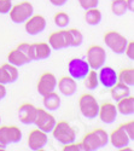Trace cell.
I'll use <instances>...</instances> for the list:
<instances>
[{"mask_svg":"<svg viewBox=\"0 0 134 151\" xmlns=\"http://www.w3.org/2000/svg\"><path fill=\"white\" fill-rule=\"evenodd\" d=\"M51 133L54 139L63 145L74 143L76 139V131L67 121L56 122V126Z\"/></svg>","mask_w":134,"mask_h":151,"instance_id":"6da1fadb","label":"cell"},{"mask_svg":"<svg viewBox=\"0 0 134 151\" xmlns=\"http://www.w3.org/2000/svg\"><path fill=\"white\" fill-rule=\"evenodd\" d=\"M79 108H80L81 114L86 119L94 120L95 117H98L99 103L97 102V99L92 94L90 93L82 94L79 99Z\"/></svg>","mask_w":134,"mask_h":151,"instance_id":"7a4b0ae2","label":"cell"},{"mask_svg":"<svg viewBox=\"0 0 134 151\" xmlns=\"http://www.w3.org/2000/svg\"><path fill=\"white\" fill-rule=\"evenodd\" d=\"M34 14V6L29 1H22L11 7L9 15L11 21L16 24H22Z\"/></svg>","mask_w":134,"mask_h":151,"instance_id":"3957f363","label":"cell"},{"mask_svg":"<svg viewBox=\"0 0 134 151\" xmlns=\"http://www.w3.org/2000/svg\"><path fill=\"white\" fill-rule=\"evenodd\" d=\"M104 44L111 50L116 55H122L125 53L126 46L128 44L127 37L120 34L118 32L110 30L104 34Z\"/></svg>","mask_w":134,"mask_h":151,"instance_id":"277c9868","label":"cell"},{"mask_svg":"<svg viewBox=\"0 0 134 151\" xmlns=\"http://www.w3.org/2000/svg\"><path fill=\"white\" fill-rule=\"evenodd\" d=\"M56 119L48 110L38 108L36 109V116L34 120V124L38 127L40 131L45 133H51L56 126Z\"/></svg>","mask_w":134,"mask_h":151,"instance_id":"5b68a950","label":"cell"},{"mask_svg":"<svg viewBox=\"0 0 134 151\" xmlns=\"http://www.w3.org/2000/svg\"><path fill=\"white\" fill-rule=\"evenodd\" d=\"M91 70L90 65L86 59L82 58H71L68 63V71L69 76H71L76 81H81L86 78V75Z\"/></svg>","mask_w":134,"mask_h":151,"instance_id":"8992f818","label":"cell"},{"mask_svg":"<svg viewBox=\"0 0 134 151\" xmlns=\"http://www.w3.org/2000/svg\"><path fill=\"white\" fill-rule=\"evenodd\" d=\"M86 60L88 65L93 70L100 69L106 60V52L105 50L99 45H93L87 50L86 53Z\"/></svg>","mask_w":134,"mask_h":151,"instance_id":"52a82bcc","label":"cell"},{"mask_svg":"<svg viewBox=\"0 0 134 151\" xmlns=\"http://www.w3.org/2000/svg\"><path fill=\"white\" fill-rule=\"evenodd\" d=\"M57 88V78L56 75L50 73V71H46L44 73L39 81H38V85H36V91L40 96H46L48 93L53 92L54 90Z\"/></svg>","mask_w":134,"mask_h":151,"instance_id":"ba28073f","label":"cell"},{"mask_svg":"<svg viewBox=\"0 0 134 151\" xmlns=\"http://www.w3.org/2000/svg\"><path fill=\"white\" fill-rule=\"evenodd\" d=\"M48 45L52 50H64L70 47V35L68 30H57L48 36Z\"/></svg>","mask_w":134,"mask_h":151,"instance_id":"9c48e42d","label":"cell"},{"mask_svg":"<svg viewBox=\"0 0 134 151\" xmlns=\"http://www.w3.org/2000/svg\"><path fill=\"white\" fill-rule=\"evenodd\" d=\"M22 139V131L16 126H0V140L4 144H17Z\"/></svg>","mask_w":134,"mask_h":151,"instance_id":"30bf717a","label":"cell"},{"mask_svg":"<svg viewBox=\"0 0 134 151\" xmlns=\"http://www.w3.org/2000/svg\"><path fill=\"white\" fill-rule=\"evenodd\" d=\"M46 18L41 15H33L24 22V29L29 35H38L46 28Z\"/></svg>","mask_w":134,"mask_h":151,"instance_id":"8fae6325","label":"cell"},{"mask_svg":"<svg viewBox=\"0 0 134 151\" xmlns=\"http://www.w3.org/2000/svg\"><path fill=\"white\" fill-rule=\"evenodd\" d=\"M51 46L48 42H34L29 47L30 60H44L51 56Z\"/></svg>","mask_w":134,"mask_h":151,"instance_id":"7c38bea8","label":"cell"},{"mask_svg":"<svg viewBox=\"0 0 134 151\" xmlns=\"http://www.w3.org/2000/svg\"><path fill=\"white\" fill-rule=\"evenodd\" d=\"M48 142L47 133L40 131L39 128H35L29 133L28 137V146L33 151H39L42 150Z\"/></svg>","mask_w":134,"mask_h":151,"instance_id":"4fadbf2b","label":"cell"},{"mask_svg":"<svg viewBox=\"0 0 134 151\" xmlns=\"http://www.w3.org/2000/svg\"><path fill=\"white\" fill-rule=\"evenodd\" d=\"M117 109L116 105H114L113 103H103L102 105H99V112H98V116L99 120L105 123V124H111L116 121L117 119Z\"/></svg>","mask_w":134,"mask_h":151,"instance_id":"5bb4252c","label":"cell"},{"mask_svg":"<svg viewBox=\"0 0 134 151\" xmlns=\"http://www.w3.org/2000/svg\"><path fill=\"white\" fill-rule=\"evenodd\" d=\"M98 74V80L105 88H111V87L117 82V73L111 67H102Z\"/></svg>","mask_w":134,"mask_h":151,"instance_id":"9a60e30c","label":"cell"},{"mask_svg":"<svg viewBox=\"0 0 134 151\" xmlns=\"http://www.w3.org/2000/svg\"><path fill=\"white\" fill-rule=\"evenodd\" d=\"M109 140H110L111 145L117 150H121V149L128 146L130 143L129 137L126 134V132L122 129L121 126L111 132V134L109 135Z\"/></svg>","mask_w":134,"mask_h":151,"instance_id":"2e32d148","label":"cell"},{"mask_svg":"<svg viewBox=\"0 0 134 151\" xmlns=\"http://www.w3.org/2000/svg\"><path fill=\"white\" fill-rule=\"evenodd\" d=\"M36 106L30 103H24L18 108V120L23 124H34L36 116Z\"/></svg>","mask_w":134,"mask_h":151,"instance_id":"e0dca14e","label":"cell"},{"mask_svg":"<svg viewBox=\"0 0 134 151\" xmlns=\"http://www.w3.org/2000/svg\"><path fill=\"white\" fill-rule=\"evenodd\" d=\"M57 88L60 92V94H63L65 97H70L72 94H75L77 90L76 80H74L71 76H63L59 81H57Z\"/></svg>","mask_w":134,"mask_h":151,"instance_id":"ac0fdd59","label":"cell"},{"mask_svg":"<svg viewBox=\"0 0 134 151\" xmlns=\"http://www.w3.org/2000/svg\"><path fill=\"white\" fill-rule=\"evenodd\" d=\"M81 144H82V147H83L85 151H95V150H99V149L103 147L98 135L95 134L94 131L85 134Z\"/></svg>","mask_w":134,"mask_h":151,"instance_id":"d6986e66","label":"cell"},{"mask_svg":"<svg viewBox=\"0 0 134 151\" xmlns=\"http://www.w3.org/2000/svg\"><path fill=\"white\" fill-rule=\"evenodd\" d=\"M117 112H120L121 115L125 116H130L134 114V97L130 94L128 97H125L122 99L117 100V105H116Z\"/></svg>","mask_w":134,"mask_h":151,"instance_id":"ffe728a7","label":"cell"},{"mask_svg":"<svg viewBox=\"0 0 134 151\" xmlns=\"http://www.w3.org/2000/svg\"><path fill=\"white\" fill-rule=\"evenodd\" d=\"M29 62H32V60L24 53H22L17 47L15 50H12L11 52H9V55H7V63H10V64L15 65L17 68L28 64Z\"/></svg>","mask_w":134,"mask_h":151,"instance_id":"44dd1931","label":"cell"},{"mask_svg":"<svg viewBox=\"0 0 134 151\" xmlns=\"http://www.w3.org/2000/svg\"><path fill=\"white\" fill-rule=\"evenodd\" d=\"M110 90V94H111V98L115 100V102H117V100L122 99L125 97H128L130 94V87H128L127 85L122 83V82H116Z\"/></svg>","mask_w":134,"mask_h":151,"instance_id":"7402d4cb","label":"cell"},{"mask_svg":"<svg viewBox=\"0 0 134 151\" xmlns=\"http://www.w3.org/2000/svg\"><path fill=\"white\" fill-rule=\"evenodd\" d=\"M42 103L46 110L48 111H54L60 106V97L58 93H56L54 91L48 93L46 96H44L42 98Z\"/></svg>","mask_w":134,"mask_h":151,"instance_id":"603a6c76","label":"cell"},{"mask_svg":"<svg viewBox=\"0 0 134 151\" xmlns=\"http://www.w3.org/2000/svg\"><path fill=\"white\" fill-rule=\"evenodd\" d=\"M85 21L90 26H98L102 22V12L98 7L87 9L85 12Z\"/></svg>","mask_w":134,"mask_h":151,"instance_id":"cb8c5ba5","label":"cell"},{"mask_svg":"<svg viewBox=\"0 0 134 151\" xmlns=\"http://www.w3.org/2000/svg\"><path fill=\"white\" fill-rule=\"evenodd\" d=\"M117 81L127 85L128 87L134 86V69L133 68H125L120 70L117 74Z\"/></svg>","mask_w":134,"mask_h":151,"instance_id":"d4e9b609","label":"cell"},{"mask_svg":"<svg viewBox=\"0 0 134 151\" xmlns=\"http://www.w3.org/2000/svg\"><path fill=\"white\" fill-rule=\"evenodd\" d=\"M83 83H85V87L91 91L95 90L97 87H98L99 85V80H98V73H97V70H93L91 69L88 71V74L86 75V78L83 79Z\"/></svg>","mask_w":134,"mask_h":151,"instance_id":"484cf974","label":"cell"},{"mask_svg":"<svg viewBox=\"0 0 134 151\" xmlns=\"http://www.w3.org/2000/svg\"><path fill=\"white\" fill-rule=\"evenodd\" d=\"M70 35V47H79L83 42V35L82 33L76 28L68 29Z\"/></svg>","mask_w":134,"mask_h":151,"instance_id":"4316f807","label":"cell"},{"mask_svg":"<svg viewBox=\"0 0 134 151\" xmlns=\"http://www.w3.org/2000/svg\"><path fill=\"white\" fill-rule=\"evenodd\" d=\"M111 11L116 16H123L128 11L126 0H113L111 3Z\"/></svg>","mask_w":134,"mask_h":151,"instance_id":"83f0119b","label":"cell"},{"mask_svg":"<svg viewBox=\"0 0 134 151\" xmlns=\"http://www.w3.org/2000/svg\"><path fill=\"white\" fill-rule=\"evenodd\" d=\"M1 67L4 68V70H5L6 75H7L9 82H10V83L16 82L17 79H18V75H19V74H18V69H17V67L10 64V63H4Z\"/></svg>","mask_w":134,"mask_h":151,"instance_id":"f1b7e54d","label":"cell"},{"mask_svg":"<svg viewBox=\"0 0 134 151\" xmlns=\"http://www.w3.org/2000/svg\"><path fill=\"white\" fill-rule=\"evenodd\" d=\"M53 21H54V24L58 28L64 29V28L68 27V24L70 22V17H69L68 14H65V12H57V14L54 15Z\"/></svg>","mask_w":134,"mask_h":151,"instance_id":"f546056e","label":"cell"},{"mask_svg":"<svg viewBox=\"0 0 134 151\" xmlns=\"http://www.w3.org/2000/svg\"><path fill=\"white\" fill-rule=\"evenodd\" d=\"M121 127H122V129L129 137V139L133 140L134 139V121L130 120V121H128L126 123H122V124H121Z\"/></svg>","mask_w":134,"mask_h":151,"instance_id":"4dcf8cb0","label":"cell"},{"mask_svg":"<svg viewBox=\"0 0 134 151\" xmlns=\"http://www.w3.org/2000/svg\"><path fill=\"white\" fill-rule=\"evenodd\" d=\"M94 132H95L97 135H98V138H99V140H100L103 147L106 146L109 144V134L106 133V131L103 129V128H97V129H94Z\"/></svg>","mask_w":134,"mask_h":151,"instance_id":"1f68e13d","label":"cell"},{"mask_svg":"<svg viewBox=\"0 0 134 151\" xmlns=\"http://www.w3.org/2000/svg\"><path fill=\"white\" fill-rule=\"evenodd\" d=\"M80 6L83 10H87V9H92V7H98L99 4V0H77Z\"/></svg>","mask_w":134,"mask_h":151,"instance_id":"d6a6232c","label":"cell"},{"mask_svg":"<svg viewBox=\"0 0 134 151\" xmlns=\"http://www.w3.org/2000/svg\"><path fill=\"white\" fill-rule=\"evenodd\" d=\"M12 7V0H0V14L6 15Z\"/></svg>","mask_w":134,"mask_h":151,"instance_id":"836d02e7","label":"cell"},{"mask_svg":"<svg viewBox=\"0 0 134 151\" xmlns=\"http://www.w3.org/2000/svg\"><path fill=\"white\" fill-rule=\"evenodd\" d=\"M82 144L81 143H70V144H65L63 146V151H82Z\"/></svg>","mask_w":134,"mask_h":151,"instance_id":"e575fe53","label":"cell"},{"mask_svg":"<svg viewBox=\"0 0 134 151\" xmlns=\"http://www.w3.org/2000/svg\"><path fill=\"white\" fill-rule=\"evenodd\" d=\"M125 53L127 55V57L130 60L134 59V42L133 41H128V44L126 46V50H125Z\"/></svg>","mask_w":134,"mask_h":151,"instance_id":"d590c367","label":"cell"},{"mask_svg":"<svg viewBox=\"0 0 134 151\" xmlns=\"http://www.w3.org/2000/svg\"><path fill=\"white\" fill-rule=\"evenodd\" d=\"M29 47H30V44H28V42H22L17 46V48L19 50V51L26 55L28 58H29Z\"/></svg>","mask_w":134,"mask_h":151,"instance_id":"8d00e7d4","label":"cell"},{"mask_svg":"<svg viewBox=\"0 0 134 151\" xmlns=\"http://www.w3.org/2000/svg\"><path fill=\"white\" fill-rule=\"evenodd\" d=\"M0 83H3V85H7V83H10V82H9L7 75H6V73H5V70L3 69L1 65H0Z\"/></svg>","mask_w":134,"mask_h":151,"instance_id":"74e56055","label":"cell"},{"mask_svg":"<svg viewBox=\"0 0 134 151\" xmlns=\"http://www.w3.org/2000/svg\"><path fill=\"white\" fill-rule=\"evenodd\" d=\"M6 87H5V85H3V83H0V102L6 97Z\"/></svg>","mask_w":134,"mask_h":151,"instance_id":"f35d334b","label":"cell"},{"mask_svg":"<svg viewBox=\"0 0 134 151\" xmlns=\"http://www.w3.org/2000/svg\"><path fill=\"white\" fill-rule=\"evenodd\" d=\"M68 0H50V3L53 5V6H63L67 4Z\"/></svg>","mask_w":134,"mask_h":151,"instance_id":"ab89813d","label":"cell"},{"mask_svg":"<svg viewBox=\"0 0 134 151\" xmlns=\"http://www.w3.org/2000/svg\"><path fill=\"white\" fill-rule=\"evenodd\" d=\"M126 4L128 7V11L133 12L134 11V0H126Z\"/></svg>","mask_w":134,"mask_h":151,"instance_id":"60d3db41","label":"cell"},{"mask_svg":"<svg viewBox=\"0 0 134 151\" xmlns=\"http://www.w3.org/2000/svg\"><path fill=\"white\" fill-rule=\"evenodd\" d=\"M6 147H7V145L4 144L1 140H0V151H1V150H6Z\"/></svg>","mask_w":134,"mask_h":151,"instance_id":"b9f144b4","label":"cell"},{"mask_svg":"<svg viewBox=\"0 0 134 151\" xmlns=\"http://www.w3.org/2000/svg\"><path fill=\"white\" fill-rule=\"evenodd\" d=\"M0 123H1V117H0Z\"/></svg>","mask_w":134,"mask_h":151,"instance_id":"7bdbcfd3","label":"cell"},{"mask_svg":"<svg viewBox=\"0 0 134 151\" xmlns=\"http://www.w3.org/2000/svg\"><path fill=\"white\" fill-rule=\"evenodd\" d=\"M111 1H113V0H111Z\"/></svg>","mask_w":134,"mask_h":151,"instance_id":"ee69618b","label":"cell"}]
</instances>
